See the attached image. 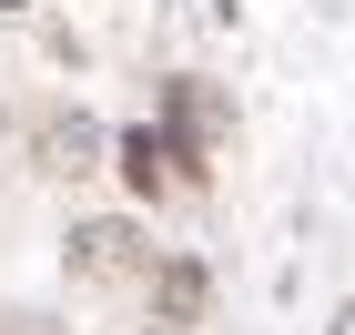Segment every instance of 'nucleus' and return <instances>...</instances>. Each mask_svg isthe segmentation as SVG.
Segmentation results:
<instances>
[{
    "mask_svg": "<svg viewBox=\"0 0 355 335\" xmlns=\"http://www.w3.org/2000/svg\"><path fill=\"white\" fill-rule=\"evenodd\" d=\"M61 264H71V284H142L153 275V244H142L132 214H92V223H71Z\"/></svg>",
    "mask_w": 355,
    "mask_h": 335,
    "instance_id": "f257e3e1",
    "label": "nucleus"
},
{
    "mask_svg": "<svg viewBox=\"0 0 355 335\" xmlns=\"http://www.w3.org/2000/svg\"><path fill=\"white\" fill-rule=\"evenodd\" d=\"M163 102H173V142H183V163L203 173V153H214V132H223V102H214L203 82H173Z\"/></svg>",
    "mask_w": 355,
    "mask_h": 335,
    "instance_id": "39448f33",
    "label": "nucleus"
},
{
    "mask_svg": "<svg viewBox=\"0 0 355 335\" xmlns=\"http://www.w3.org/2000/svg\"><path fill=\"white\" fill-rule=\"evenodd\" d=\"M142 295H153V325H203V305H214V264L203 254H153V275H142Z\"/></svg>",
    "mask_w": 355,
    "mask_h": 335,
    "instance_id": "f03ea898",
    "label": "nucleus"
},
{
    "mask_svg": "<svg viewBox=\"0 0 355 335\" xmlns=\"http://www.w3.org/2000/svg\"><path fill=\"white\" fill-rule=\"evenodd\" d=\"M142 335H183V325H142Z\"/></svg>",
    "mask_w": 355,
    "mask_h": 335,
    "instance_id": "423d86ee",
    "label": "nucleus"
},
{
    "mask_svg": "<svg viewBox=\"0 0 355 335\" xmlns=\"http://www.w3.org/2000/svg\"><path fill=\"white\" fill-rule=\"evenodd\" d=\"M112 173H122V183H132L142 203H153V194H173V183H193L183 142H173V132H153V122H132V132H112Z\"/></svg>",
    "mask_w": 355,
    "mask_h": 335,
    "instance_id": "7ed1b4c3",
    "label": "nucleus"
},
{
    "mask_svg": "<svg viewBox=\"0 0 355 335\" xmlns=\"http://www.w3.org/2000/svg\"><path fill=\"white\" fill-rule=\"evenodd\" d=\"M102 153H112V132L92 112H51V122H41V173H61V183H92Z\"/></svg>",
    "mask_w": 355,
    "mask_h": 335,
    "instance_id": "20e7f679",
    "label": "nucleus"
},
{
    "mask_svg": "<svg viewBox=\"0 0 355 335\" xmlns=\"http://www.w3.org/2000/svg\"><path fill=\"white\" fill-rule=\"evenodd\" d=\"M0 10H21V0H0Z\"/></svg>",
    "mask_w": 355,
    "mask_h": 335,
    "instance_id": "0eeeda50",
    "label": "nucleus"
}]
</instances>
